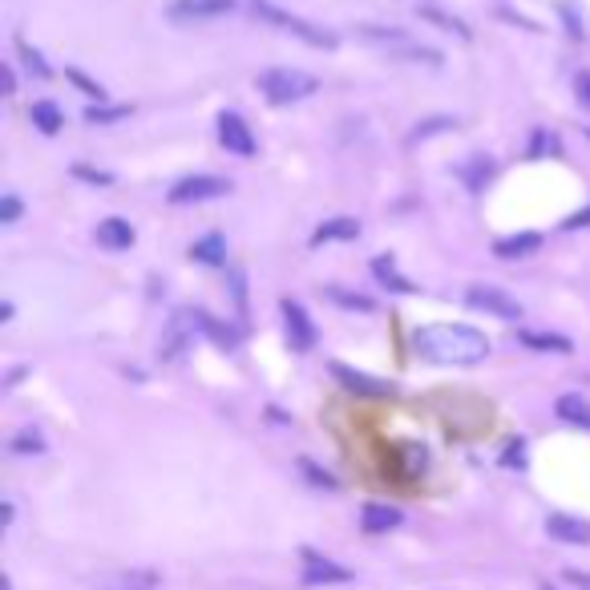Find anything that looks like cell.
<instances>
[{"mask_svg":"<svg viewBox=\"0 0 590 590\" xmlns=\"http://www.w3.org/2000/svg\"><path fill=\"white\" fill-rule=\"evenodd\" d=\"M255 89L267 97L271 106H291V102H304L320 89V81L304 69H263L255 77Z\"/></svg>","mask_w":590,"mask_h":590,"instance_id":"obj_2","label":"cell"},{"mask_svg":"<svg viewBox=\"0 0 590 590\" xmlns=\"http://www.w3.org/2000/svg\"><path fill=\"white\" fill-rule=\"evenodd\" d=\"M251 13H255L263 25L279 29V33H291V37H300V41L312 45V49H336V33H328V29H320V25L304 21V17H291L287 9L271 5V0H251Z\"/></svg>","mask_w":590,"mask_h":590,"instance_id":"obj_3","label":"cell"},{"mask_svg":"<svg viewBox=\"0 0 590 590\" xmlns=\"http://www.w3.org/2000/svg\"><path fill=\"white\" fill-rule=\"evenodd\" d=\"M5 89H9V93H17V73H13L9 65H5Z\"/></svg>","mask_w":590,"mask_h":590,"instance_id":"obj_40","label":"cell"},{"mask_svg":"<svg viewBox=\"0 0 590 590\" xmlns=\"http://www.w3.org/2000/svg\"><path fill=\"white\" fill-rule=\"evenodd\" d=\"M13 453H45L41 433H37V429H21V433L13 437Z\"/></svg>","mask_w":590,"mask_h":590,"instance_id":"obj_31","label":"cell"},{"mask_svg":"<svg viewBox=\"0 0 590 590\" xmlns=\"http://www.w3.org/2000/svg\"><path fill=\"white\" fill-rule=\"evenodd\" d=\"M194 328H199L194 312H174V316H170V324H166V332H162L158 356H162L166 364L182 360V352H186V348H190V340H194Z\"/></svg>","mask_w":590,"mask_h":590,"instance_id":"obj_9","label":"cell"},{"mask_svg":"<svg viewBox=\"0 0 590 590\" xmlns=\"http://www.w3.org/2000/svg\"><path fill=\"white\" fill-rule=\"evenodd\" d=\"M328 300L340 304V308H348V312H372V308H376L368 295H352V291H344V287H328Z\"/></svg>","mask_w":590,"mask_h":590,"instance_id":"obj_26","label":"cell"},{"mask_svg":"<svg viewBox=\"0 0 590 590\" xmlns=\"http://www.w3.org/2000/svg\"><path fill=\"white\" fill-rule=\"evenodd\" d=\"M77 178H85V182H97V186H110V182H114L106 170H89V166H77Z\"/></svg>","mask_w":590,"mask_h":590,"instance_id":"obj_37","label":"cell"},{"mask_svg":"<svg viewBox=\"0 0 590 590\" xmlns=\"http://www.w3.org/2000/svg\"><path fill=\"white\" fill-rule=\"evenodd\" d=\"M360 37L368 41V45H376V49H384L388 57H401V61H425V65H441L445 57L437 53V49H429V45H421V41H413L409 33H401V29H380V25H360Z\"/></svg>","mask_w":590,"mask_h":590,"instance_id":"obj_4","label":"cell"},{"mask_svg":"<svg viewBox=\"0 0 590 590\" xmlns=\"http://www.w3.org/2000/svg\"><path fill=\"white\" fill-rule=\"evenodd\" d=\"M69 81H73L77 89H85V97H89V102H97V106H102V102H106V89H102V85H97V81H89L85 73H77V69H73V73H69Z\"/></svg>","mask_w":590,"mask_h":590,"instance_id":"obj_32","label":"cell"},{"mask_svg":"<svg viewBox=\"0 0 590 590\" xmlns=\"http://www.w3.org/2000/svg\"><path fill=\"white\" fill-rule=\"evenodd\" d=\"M554 413L566 421V425H578V429H590V401L578 397V392H566V397H558Z\"/></svg>","mask_w":590,"mask_h":590,"instance_id":"obj_19","label":"cell"},{"mask_svg":"<svg viewBox=\"0 0 590 590\" xmlns=\"http://www.w3.org/2000/svg\"><path fill=\"white\" fill-rule=\"evenodd\" d=\"M279 312H283V328H287V344H291V352H312L316 340H320V332H316L312 316L304 312V304H300V300H283Z\"/></svg>","mask_w":590,"mask_h":590,"instance_id":"obj_7","label":"cell"},{"mask_svg":"<svg viewBox=\"0 0 590 590\" xmlns=\"http://www.w3.org/2000/svg\"><path fill=\"white\" fill-rule=\"evenodd\" d=\"M223 194H231V182L219 178V174H190L182 182L170 186L166 199L174 207H186V203H207V199H223Z\"/></svg>","mask_w":590,"mask_h":590,"instance_id":"obj_6","label":"cell"},{"mask_svg":"<svg viewBox=\"0 0 590 590\" xmlns=\"http://www.w3.org/2000/svg\"><path fill=\"white\" fill-rule=\"evenodd\" d=\"M558 13H562V21H566V33H570V41H586V25L578 21V13H574V5H562Z\"/></svg>","mask_w":590,"mask_h":590,"instance_id":"obj_33","label":"cell"},{"mask_svg":"<svg viewBox=\"0 0 590 590\" xmlns=\"http://www.w3.org/2000/svg\"><path fill=\"white\" fill-rule=\"evenodd\" d=\"M360 235V219H328L312 231V247H324V243H344V239H356Z\"/></svg>","mask_w":590,"mask_h":590,"instance_id":"obj_15","label":"cell"},{"mask_svg":"<svg viewBox=\"0 0 590 590\" xmlns=\"http://www.w3.org/2000/svg\"><path fill=\"white\" fill-rule=\"evenodd\" d=\"M494 170H498V166H494V158L473 154V158L461 166V178H465V186H469V190H481L489 178H494Z\"/></svg>","mask_w":590,"mask_h":590,"instance_id":"obj_25","label":"cell"},{"mask_svg":"<svg viewBox=\"0 0 590 590\" xmlns=\"http://www.w3.org/2000/svg\"><path fill=\"white\" fill-rule=\"evenodd\" d=\"M29 122L41 130V134H61V126H65V114L53 106V102H33V110H29Z\"/></svg>","mask_w":590,"mask_h":590,"instance_id":"obj_23","label":"cell"},{"mask_svg":"<svg viewBox=\"0 0 590 590\" xmlns=\"http://www.w3.org/2000/svg\"><path fill=\"white\" fill-rule=\"evenodd\" d=\"M421 21H429V25H441V29H449V33H457L461 41H469L473 33L465 29V21H457V17H449V13H441V9H421Z\"/></svg>","mask_w":590,"mask_h":590,"instance_id":"obj_27","label":"cell"},{"mask_svg":"<svg viewBox=\"0 0 590 590\" xmlns=\"http://www.w3.org/2000/svg\"><path fill=\"white\" fill-rule=\"evenodd\" d=\"M566 578H570L574 586H586V590H590V574H578V570H566Z\"/></svg>","mask_w":590,"mask_h":590,"instance_id":"obj_39","label":"cell"},{"mask_svg":"<svg viewBox=\"0 0 590 590\" xmlns=\"http://www.w3.org/2000/svg\"><path fill=\"white\" fill-rule=\"evenodd\" d=\"M97 590H158V570H122Z\"/></svg>","mask_w":590,"mask_h":590,"instance_id":"obj_17","label":"cell"},{"mask_svg":"<svg viewBox=\"0 0 590 590\" xmlns=\"http://www.w3.org/2000/svg\"><path fill=\"white\" fill-rule=\"evenodd\" d=\"M586 138H590V134H586Z\"/></svg>","mask_w":590,"mask_h":590,"instance_id":"obj_41","label":"cell"},{"mask_svg":"<svg viewBox=\"0 0 590 590\" xmlns=\"http://www.w3.org/2000/svg\"><path fill=\"white\" fill-rule=\"evenodd\" d=\"M465 304L473 312H485V316H494V320H506V324H522V304L514 300V295H506L502 287H489V283H477L465 291Z\"/></svg>","mask_w":590,"mask_h":590,"instance_id":"obj_5","label":"cell"},{"mask_svg":"<svg viewBox=\"0 0 590 590\" xmlns=\"http://www.w3.org/2000/svg\"><path fill=\"white\" fill-rule=\"evenodd\" d=\"M538 247H542V235L522 231V235H506V239H498V243H494V255H498V259H530Z\"/></svg>","mask_w":590,"mask_h":590,"instance_id":"obj_16","label":"cell"},{"mask_svg":"<svg viewBox=\"0 0 590 590\" xmlns=\"http://www.w3.org/2000/svg\"><path fill=\"white\" fill-rule=\"evenodd\" d=\"M21 219V199L17 194H5V199H0V223H17Z\"/></svg>","mask_w":590,"mask_h":590,"instance_id":"obj_34","label":"cell"},{"mask_svg":"<svg viewBox=\"0 0 590 590\" xmlns=\"http://www.w3.org/2000/svg\"><path fill=\"white\" fill-rule=\"evenodd\" d=\"M190 259H194V263H207V267H223V263H227V243H223V235L194 239V243H190Z\"/></svg>","mask_w":590,"mask_h":590,"instance_id":"obj_20","label":"cell"},{"mask_svg":"<svg viewBox=\"0 0 590 590\" xmlns=\"http://www.w3.org/2000/svg\"><path fill=\"white\" fill-rule=\"evenodd\" d=\"M542 150H558V138H550L546 130L534 134V142H530V158H542Z\"/></svg>","mask_w":590,"mask_h":590,"instance_id":"obj_35","label":"cell"},{"mask_svg":"<svg viewBox=\"0 0 590 590\" xmlns=\"http://www.w3.org/2000/svg\"><path fill=\"white\" fill-rule=\"evenodd\" d=\"M348 578H352V574H348L344 566L328 562V558L308 554V562H304V582H348Z\"/></svg>","mask_w":590,"mask_h":590,"instance_id":"obj_22","label":"cell"},{"mask_svg":"<svg viewBox=\"0 0 590 590\" xmlns=\"http://www.w3.org/2000/svg\"><path fill=\"white\" fill-rule=\"evenodd\" d=\"M219 142H223V150L227 154H235V158H251L255 154V134H251V126L239 118V114H219Z\"/></svg>","mask_w":590,"mask_h":590,"instance_id":"obj_10","label":"cell"},{"mask_svg":"<svg viewBox=\"0 0 590 590\" xmlns=\"http://www.w3.org/2000/svg\"><path fill=\"white\" fill-rule=\"evenodd\" d=\"M194 320H199V328H203V332H207V336H211L219 348H227V352H231V348H239V332H235L231 324L215 320V316H211V312H203V308L194 312Z\"/></svg>","mask_w":590,"mask_h":590,"instance_id":"obj_21","label":"cell"},{"mask_svg":"<svg viewBox=\"0 0 590 590\" xmlns=\"http://www.w3.org/2000/svg\"><path fill=\"white\" fill-rule=\"evenodd\" d=\"M574 93H578V106L590 110V73H578L574 77Z\"/></svg>","mask_w":590,"mask_h":590,"instance_id":"obj_36","label":"cell"},{"mask_svg":"<svg viewBox=\"0 0 590 590\" xmlns=\"http://www.w3.org/2000/svg\"><path fill=\"white\" fill-rule=\"evenodd\" d=\"M413 352L429 364H481L489 356V336L469 324H425L413 332Z\"/></svg>","mask_w":590,"mask_h":590,"instance_id":"obj_1","label":"cell"},{"mask_svg":"<svg viewBox=\"0 0 590 590\" xmlns=\"http://www.w3.org/2000/svg\"><path fill=\"white\" fill-rule=\"evenodd\" d=\"M401 522H405V514L397 506H380V502H368L364 514H360V526L368 534H388V530H397Z\"/></svg>","mask_w":590,"mask_h":590,"instance_id":"obj_14","label":"cell"},{"mask_svg":"<svg viewBox=\"0 0 590 590\" xmlns=\"http://www.w3.org/2000/svg\"><path fill=\"white\" fill-rule=\"evenodd\" d=\"M518 340H522L526 348H534V352H558V356L574 352V344H570L566 336H558V332H522Z\"/></svg>","mask_w":590,"mask_h":590,"instance_id":"obj_24","label":"cell"},{"mask_svg":"<svg viewBox=\"0 0 590 590\" xmlns=\"http://www.w3.org/2000/svg\"><path fill=\"white\" fill-rule=\"evenodd\" d=\"M457 122L453 118H429V122H421L413 134H409V146H417V142H425V138H433V134H441V130H453Z\"/></svg>","mask_w":590,"mask_h":590,"instance_id":"obj_29","label":"cell"},{"mask_svg":"<svg viewBox=\"0 0 590 590\" xmlns=\"http://www.w3.org/2000/svg\"><path fill=\"white\" fill-rule=\"evenodd\" d=\"M332 368V376L348 388V392H356V397H376V401H384V397H397V384L392 380H380V376H368V372H356V368H348V364H328Z\"/></svg>","mask_w":590,"mask_h":590,"instance_id":"obj_8","label":"cell"},{"mask_svg":"<svg viewBox=\"0 0 590 590\" xmlns=\"http://www.w3.org/2000/svg\"><path fill=\"white\" fill-rule=\"evenodd\" d=\"M372 275H376L384 287H392V291H405V295L417 291V283L405 279V275L397 271V259H392V255H376V259H372Z\"/></svg>","mask_w":590,"mask_h":590,"instance_id":"obj_18","label":"cell"},{"mask_svg":"<svg viewBox=\"0 0 590 590\" xmlns=\"http://www.w3.org/2000/svg\"><path fill=\"white\" fill-rule=\"evenodd\" d=\"M227 13H235V0H174L170 5L174 21H215Z\"/></svg>","mask_w":590,"mask_h":590,"instance_id":"obj_11","label":"cell"},{"mask_svg":"<svg viewBox=\"0 0 590 590\" xmlns=\"http://www.w3.org/2000/svg\"><path fill=\"white\" fill-rule=\"evenodd\" d=\"M126 114H130V106H89L85 110V122L89 126H106V122H118Z\"/></svg>","mask_w":590,"mask_h":590,"instance_id":"obj_28","label":"cell"},{"mask_svg":"<svg viewBox=\"0 0 590 590\" xmlns=\"http://www.w3.org/2000/svg\"><path fill=\"white\" fill-rule=\"evenodd\" d=\"M97 243H102L106 251H130L134 247V227L126 223V219H118V215H110V219H102V223H97Z\"/></svg>","mask_w":590,"mask_h":590,"instance_id":"obj_12","label":"cell"},{"mask_svg":"<svg viewBox=\"0 0 590 590\" xmlns=\"http://www.w3.org/2000/svg\"><path fill=\"white\" fill-rule=\"evenodd\" d=\"M546 530H550V538L570 542V546H586V542H590V522L570 518V514H550V518H546Z\"/></svg>","mask_w":590,"mask_h":590,"instance_id":"obj_13","label":"cell"},{"mask_svg":"<svg viewBox=\"0 0 590 590\" xmlns=\"http://www.w3.org/2000/svg\"><path fill=\"white\" fill-rule=\"evenodd\" d=\"M17 53L25 57L29 73H37V77H49V73H53V69H49L45 61H41V53H37V49H29V41H25V37H17Z\"/></svg>","mask_w":590,"mask_h":590,"instance_id":"obj_30","label":"cell"},{"mask_svg":"<svg viewBox=\"0 0 590 590\" xmlns=\"http://www.w3.org/2000/svg\"><path fill=\"white\" fill-rule=\"evenodd\" d=\"M582 227H590V207H586V211H574V215L562 223V231H582Z\"/></svg>","mask_w":590,"mask_h":590,"instance_id":"obj_38","label":"cell"}]
</instances>
